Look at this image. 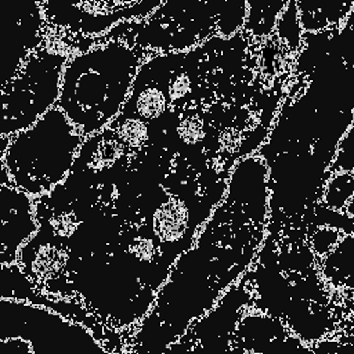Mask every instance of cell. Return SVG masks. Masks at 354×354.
Returning <instances> with one entry per match:
<instances>
[{"mask_svg":"<svg viewBox=\"0 0 354 354\" xmlns=\"http://www.w3.org/2000/svg\"><path fill=\"white\" fill-rule=\"evenodd\" d=\"M300 29L301 26L299 21L296 1H290L281 12V18L277 24V30L286 43H289L290 46H297L300 43Z\"/></svg>","mask_w":354,"mask_h":354,"instance_id":"obj_18","label":"cell"},{"mask_svg":"<svg viewBox=\"0 0 354 354\" xmlns=\"http://www.w3.org/2000/svg\"><path fill=\"white\" fill-rule=\"evenodd\" d=\"M330 170L333 173H354V118L348 130L337 145Z\"/></svg>","mask_w":354,"mask_h":354,"instance_id":"obj_17","label":"cell"},{"mask_svg":"<svg viewBox=\"0 0 354 354\" xmlns=\"http://www.w3.org/2000/svg\"><path fill=\"white\" fill-rule=\"evenodd\" d=\"M4 138L1 166L10 183L28 195H47L61 184L86 141L57 105L32 127Z\"/></svg>","mask_w":354,"mask_h":354,"instance_id":"obj_2","label":"cell"},{"mask_svg":"<svg viewBox=\"0 0 354 354\" xmlns=\"http://www.w3.org/2000/svg\"><path fill=\"white\" fill-rule=\"evenodd\" d=\"M300 26L306 33L324 32L325 28L339 24L351 12L354 3L347 1H296Z\"/></svg>","mask_w":354,"mask_h":354,"instance_id":"obj_12","label":"cell"},{"mask_svg":"<svg viewBox=\"0 0 354 354\" xmlns=\"http://www.w3.org/2000/svg\"><path fill=\"white\" fill-rule=\"evenodd\" d=\"M245 1H221L218 17H217V32L223 36L235 33L245 21L246 14Z\"/></svg>","mask_w":354,"mask_h":354,"instance_id":"obj_16","label":"cell"},{"mask_svg":"<svg viewBox=\"0 0 354 354\" xmlns=\"http://www.w3.org/2000/svg\"><path fill=\"white\" fill-rule=\"evenodd\" d=\"M26 340L33 354H111L79 321L40 304L1 299L0 340Z\"/></svg>","mask_w":354,"mask_h":354,"instance_id":"obj_4","label":"cell"},{"mask_svg":"<svg viewBox=\"0 0 354 354\" xmlns=\"http://www.w3.org/2000/svg\"><path fill=\"white\" fill-rule=\"evenodd\" d=\"M322 277L336 288L354 290V232L343 234L322 260Z\"/></svg>","mask_w":354,"mask_h":354,"instance_id":"obj_11","label":"cell"},{"mask_svg":"<svg viewBox=\"0 0 354 354\" xmlns=\"http://www.w3.org/2000/svg\"><path fill=\"white\" fill-rule=\"evenodd\" d=\"M163 354H176V353H174V347L171 346V347H170V348H169L166 353H163Z\"/></svg>","mask_w":354,"mask_h":354,"instance_id":"obj_24","label":"cell"},{"mask_svg":"<svg viewBox=\"0 0 354 354\" xmlns=\"http://www.w3.org/2000/svg\"><path fill=\"white\" fill-rule=\"evenodd\" d=\"M268 174L261 158L248 156L238 162L227 184L228 207L253 224H263L270 206Z\"/></svg>","mask_w":354,"mask_h":354,"instance_id":"obj_9","label":"cell"},{"mask_svg":"<svg viewBox=\"0 0 354 354\" xmlns=\"http://www.w3.org/2000/svg\"><path fill=\"white\" fill-rule=\"evenodd\" d=\"M142 58L144 50L120 37L69 57L57 106L84 138L119 116Z\"/></svg>","mask_w":354,"mask_h":354,"instance_id":"obj_1","label":"cell"},{"mask_svg":"<svg viewBox=\"0 0 354 354\" xmlns=\"http://www.w3.org/2000/svg\"><path fill=\"white\" fill-rule=\"evenodd\" d=\"M242 354H256V353H252V351H243Z\"/></svg>","mask_w":354,"mask_h":354,"instance_id":"obj_26","label":"cell"},{"mask_svg":"<svg viewBox=\"0 0 354 354\" xmlns=\"http://www.w3.org/2000/svg\"><path fill=\"white\" fill-rule=\"evenodd\" d=\"M69 54L53 46H40L21 66L15 77L1 88V137L32 127L54 108Z\"/></svg>","mask_w":354,"mask_h":354,"instance_id":"obj_3","label":"cell"},{"mask_svg":"<svg viewBox=\"0 0 354 354\" xmlns=\"http://www.w3.org/2000/svg\"><path fill=\"white\" fill-rule=\"evenodd\" d=\"M0 354H33L29 343L19 337L1 339Z\"/></svg>","mask_w":354,"mask_h":354,"instance_id":"obj_22","label":"cell"},{"mask_svg":"<svg viewBox=\"0 0 354 354\" xmlns=\"http://www.w3.org/2000/svg\"><path fill=\"white\" fill-rule=\"evenodd\" d=\"M288 3L285 1H249L248 26L254 35H267L278 24L277 18L283 11Z\"/></svg>","mask_w":354,"mask_h":354,"instance_id":"obj_14","label":"cell"},{"mask_svg":"<svg viewBox=\"0 0 354 354\" xmlns=\"http://www.w3.org/2000/svg\"><path fill=\"white\" fill-rule=\"evenodd\" d=\"M354 198V174L339 171L335 173L325 185L324 205L325 207L342 212Z\"/></svg>","mask_w":354,"mask_h":354,"instance_id":"obj_15","label":"cell"},{"mask_svg":"<svg viewBox=\"0 0 354 354\" xmlns=\"http://www.w3.org/2000/svg\"><path fill=\"white\" fill-rule=\"evenodd\" d=\"M248 301L249 293L243 283L225 290L218 301L195 322L192 354H228Z\"/></svg>","mask_w":354,"mask_h":354,"instance_id":"obj_8","label":"cell"},{"mask_svg":"<svg viewBox=\"0 0 354 354\" xmlns=\"http://www.w3.org/2000/svg\"><path fill=\"white\" fill-rule=\"evenodd\" d=\"M44 19L40 1H0L3 87L15 77L25 61L41 46Z\"/></svg>","mask_w":354,"mask_h":354,"instance_id":"obj_6","label":"cell"},{"mask_svg":"<svg viewBox=\"0 0 354 354\" xmlns=\"http://www.w3.org/2000/svg\"><path fill=\"white\" fill-rule=\"evenodd\" d=\"M351 314H353V318H354V303H353V306H351Z\"/></svg>","mask_w":354,"mask_h":354,"instance_id":"obj_25","label":"cell"},{"mask_svg":"<svg viewBox=\"0 0 354 354\" xmlns=\"http://www.w3.org/2000/svg\"><path fill=\"white\" fill-rule=\"evenodd\" d=\"M332 43L343 62L354 68V12H350L344 28L332 36Z\"/></svg>","mask_w":354,"mask_h":354,"instance_id":"obj_19","label":"cell"},{"mask_svg":"<svg viewBox=\"0 0 354 354\" xmlns=\"http://www.w3.org/2000/svg\"><path fill=\"white\" fill-rule=\"evenodd\" d=\"M109 129L123 148H137L149 144V123L137 118H116Z\"/></svg>","mask_w":354,"mask_h":354,"instance_id":"obj_13","label":"cell"},{"mask_svg":"<svg viewBox=\"0 0 354 354\" xmlns=\"http://www.w3.org/2000/svg\"><path fill=\"white\" fill-rule=\"evenodd\" d=\"M44 17L57 26L82 35H101L106 28L130 17H147L160 1H40Z\"/></svg>","mask_w":354,"mask_h":354,"instance_id":"obj_7","label":"cell"},{"mask_svg":"<svg viewBox=\"0 0 354 354\" xmlns=\"http://www.w3.org/2000/svg\"><path fill=\"white\" fill-rule=\"evenodd\" d=\"M221 1H165L149 18L124 22L129 32L123 40L144 50H183L206 37L217 17Z\"/></svg>","mask_w":354,"mask_h":354,"instance_id":"obj_5","label":"cell"},{"mask_svg":"<svg viewBox=\"0 0 354 354\" xmlns=\"http://www.w3.org/2000/svg\"><path fill=\"white\" fill-rule=\"evenodd\" d=\"M1 209V266L14 264L19 246L37 232L33 202L28 194L11 183L0 184Z\"/></svg>","mask_w":354,"mask_h":354,"instance_id":"obj_10","label":"cell"},{"mask_svg":"<svg viewBox=\"0 0 354 354\" xmlns=\"http://www.w3.org/2000/svg\"><path fill=\"white\" fill-rule=\"evenodd\" d=\"M344 212H346V214H347L350 218L354 220V198H353V199L350 201V203L346 206Z\"/></svg>","mask_w":354,"mask_h":354,"instance_id":"obj_23","label":"cell"},{"mask_svg":"<svg viewBox=\"0 0 354 354\" xmlns=\"http://www.w3.org/2000/svg\"><path fill=\"white\" fill-rule=\"evenodd\" d=\"M306 354H354V344L351 342L321 340L308 346Z\"/></svg>","mask_w":354,"mask_h":354,"instance_id":"obj_21","label":"cell"},{"mask_svg":"<svg viewBox=\"0 0 354 354\" xmlns=\"http://www.w3.org/2000/svg\"><path fill=\"white\" fill-rule=\"evenodd\" d=\"M342 231L333 227L322 225L311 236V250L318 256H326L340 241Z\"/></svg>","mask_w":354,"mask_h":354,"instance_id":"obj_20","label":"cell"}]
</instances>
